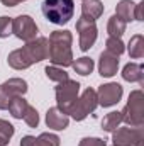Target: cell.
Instances as JSON below:
<instances>
[{"label": "cell", "instance_id": "cell-3", "mask_svg": "<svg viewBox=\"0 0 144 146\" xmlns=\"http://www.w3.org/2000/svg\"><path fill=\"white\" fill-rule=\"evenodd\" d=\"M44 17L58 26L68 24L75 14V2L73 0H44L41 5Z\"/></svg>", "mask_w": 144, "mask_h": 146}, {"label": "cell", "instance_id": "cell-22", "mask_svg": "<svg viewBox=\"0 0 144 146\" xmlns=\"http://www.w3.org/2000/svg\"><path fill=\"white\" fill-rule=\"evenodd\" d=\"M27 107H29V104H27V100L24 97H15L9 104V112H10V115L14 119H22L24 114H26V110H27Z\"/></svg>", "mask_w": 144, "mask_h": 146}, {"label": "cell", "instance_id": "cell-13", "mask_svg": "<svg viewBox=\"0 0 144 146\" xmlns=\"http://www.w3.org/2000/svg\"><path fill=\"white\" fill-rule=\"evenodd\" d=\"M119 70V56H114L110 53H102L100 60H98V73L105 78L114 76Z\"/></svg>", "mask_w": 144, "mask_h": 146}, {"label": "cell", "instance_id": "cell-4", "mask_svg": "<svg viewBox=\"0 0 144 146\" xmlns=\"http://www.w3.org/2000/svg\"><path fill=\"white\" fill-rule=\"evenodd\" d=\"M122 122L129 127H143L144 124V94L143 90H134L122 110Z\"/></svg>", "mask_w": 144, "mask_h": 146}, {"label": "cell", "instance_id": "cell-10", "mask_svg": "<svg viewBox=\"0 0 144 146\" xmlns=\"http://www.w3.org/2000/svg\"><path fill=\"white\" fill-rule=\"evenodd\" d=\"M76 31L80 33V49L81 51H88L98 36V29L95 21H88L85 17H80L76 21Z\"/></svg>", "mask_w": 144, "mask_h": 146}, {"label": "cell", "instance_id": "cell-20", "mask_svg": "<svg viewBox=\"0 0 144 146\" xmlns=\"http://www.w3.org/2000/svg\"><path fill=\"white\" fill-rule=\"evenodd\" d=\"M120 124H122V112L112 110V112H108L107 115L104 117V121H102V129L107 131V133H112V131H115Z\"/></svg>", "mask_w": 144, "mask_h": 146}, {"label": "cell", "instance_id": "cell-26", "mask_svg": "<svg viewBox=\"0 0 144 146\" xmlns=\"http://www.w3.org/2000/svg\"><path fill=\"white\" fill-rule=\"evenodd\" d=\"M12 17H7V15H2L0 17V39L3 37H9L12 34Z\"/></svg>", "mask_w": 144, "mask_h": 146}, {"label": "cell", "instance_id": "cell-11", "mask_svg": "<svg viewBox=\"0 0 144 146\" xmlns=\"http://www.w3.org/2000/svg\"><path fill=\"white\" fill-rule=\"evenodd\" d=\"M122 85L120 83H115V82H110V83H104L98 87L97 90V100H98V106L102 107H112L115 104H119V100L122 99Z\"/></svg>", "mask_w": 144, "mask_h": 146}, {"label": "cell", "instance_id": "cell-19", "mask_svg": "<svg viewBox=\"0 0 144 146\" xmlns=\"http://www.w3.org/2000/svg\"><path fill=\"white\" fill-rule=\"evenodd\" d=\"M71 66H73V70L78 73V75L87 76V75H90V73L93 72L95 63H93L92 58H88V56H81V58H78L76 61H73Z\"/></svg>", "mask_w": 144, "mask_h": 146}, {"label": "cell", "instance_id": "cell-2", "mask_svg": "<svg viewBox=\"0 0 144 146\" xmlns=\"http://www.w3.org/2000/svg\"><path fill=\"white\" fill-rule=\"evenodd\" d=\"M49 49H48V58L54 66L66 68L71 66L73 63V51H71V42L73 36L70 31H53L51 36L48 39Z\"/></svg>", "mask_w": 144, "mask_h": 146}, {"label": "cell", "instance_id": "cell-7", "mask_svg": "<svg viewBox=\"0 0 144 146\" xmlns=\"http://www.w3.org/2000/svg\"><path fill=\"white\" fill-rule=\"evenodd\" d=\"M27 92V82L22 78H9L0 85V110L9 109V104L15 97H24Z\"/></svg>", "mask_w": 144, "mask_h": 146}, {"label": "cell", "instance_id": "cell-15", "mask_svg": "<svg viewBox=\"0 0 144 146\" xmlns=\"http://www.w3.org/2000/svg\"><path fill=\"white\" fill-rule=\"evenodd\" d=\"M104 14V3L102 0H83L81 3V17L88 21H97Z\"/></svg>", "mask_w": 144, "mask_h": 146}, {"label": "cell", "instance_id": "cell-1", "mask_svg": "<svg viewBox=\"0 0 144 146\" xmlns=\"http://www.w3.org/2000/svg\"><path fill=\"white\" fill-rule=\"evenodd\" d=\"M48 49H49L48 37H36V39L26 42V46L14 49L7 56V63L14 70H26V68L32 66L34 63L46 60Z\"/></svg>", "mask_w": 144, "mask_h": 146}, {"label": "cell", "instance_id": "cell-23", "mask_svg": "<svg viewBox=\"0 0 144 146\" xmlns=\"http://www.w3.org/2000/svg\"><path fill=\"white\" fill-rule=\"evenodd\" d=\"M46 76L49 78V80H53V82H58V83H61V82H66V80H70V75L65 72L63 68H59V66H46Z\"/></svg>", "mask_w": 144, "mask_h": 146}, {"label": "cell", "instance_id": "cell-6", "mask_svg": "<svg viewBox=\"0 0 144 146\" xmlns=\"http://www.w3.org/2000/svg\"><path fill=\"white\" fill-rule=\"evenodd\" d=\"M80 87H81V85H80L76 80H66V82L58 83V87L54 88L58 109L63 110L65 114H68V110H70V107L73 106V102L78 99Z\"/></svg>", "mask_w": 144, "mask_h": 146}, {"label": "cell", "instance_id": "cell-31", "mask_svg": "<svg viewBox=\"0 0 144 146\" xmlns=\"http://www.w3.org/2000/svg\"><path fill=\"white\" fill-rule=\"evenodd\" d=\"M9 145V141H5L3 138H0V146H7Z\"/></svg>", "mask_w": 144, "mask_h": 146}, {"label": "cell", "instance_id": "cell-18", "mask_svg": "<svg viewBox=\"0 0 144 146\" xmlns=\"http://www.w3.org/2000/svg\"><path fill=\"white\" fill-rule=\"evenodd\" d=\"M127 53L132 60H139L144 56V36L143 34H136L131 37L129 46H127Z\"/></svg>", "mask_w": 144, "mask_h": 146}, {"label": "cell", "instance_id": "cell-16", "mask_svg": "<svg viewBox=\"0 0 144 146\" xmlns=\"http://www.w3.org/2000/svg\"><path fill=\"white\" fill-rule=\"evenodd\" d=\"M122 78L131 83H144V66L139 63H127L122 70Z\"/></svg>", "mask_w": 144, "mask_h": 146}, {"label": "cell", "instance_id": "cell-30", "mask_svg": "<svg viewBox=\"0 0 144 146\" xmlns=\"http://www.w3.org/2000/svg\"><path fill=\"white\" fill-rule=\"evenodd\" d=\"M5 7H15V5H19V3H22L24 0H0Z\"/></svg>", "mask_w": 144, "mask_h": 146}, {"label": "cell", "instance_id": "cell-12", "mask_svg": "<svg viewBox=\"0 0 144 146\" xmlns=\"http://www.w3.org/2000/svg\"><path fill=\"white\" fill-rule=\"evenodd\" d=\"M46 124H48L49 129L63 131L70 124V115L65 114L63 110H59L58 107H49L48 112H46Z\"/></svg>", "mask_w": 144, "mask_h": 146}, {"label": "cell", "instance_id": "cell-8", "mask_svg": "<svg viewBox=\"0 0 144 146\" xmlns=\"http://www.w3.org/2000/svg\"><path fill=\"white\" fill-rule=\"evenodd\" d=\"M12 34L19 37L20 41H32L37 36V26L34 22V19L31 15H17L14 21H12Z\"/></svg>", "mask_w": 144, "mask_h": 146}, {"label": "cell", "instance_id": "cell-9", "mask_svg": "<svg viewBox=\"0 0 144 146\" xmlns=\"http://www.w3.org/2000/svg\"><path fill=\"white\" fill-rule=\"evenodd\" d=\"M144 139L143 127H117L112 131V143L114 146H136Z\"/></svg>", "mask_w": 144, "mask_h": 146}, {"label": "cell", "instance_id": "cell-32", "mask_svg": "<svg viewBox=\"0 0 144 146\" xmlns=\"http://www.w3.org/2000/svg\"><path fill=\"white\" fill-rule=\"evenodd\" d=\"M136 146H143V141H141V143H137V145H136Z\"/></svg>", "mask_w": 144, "mask_h": 146}, {"label": "cell", "instance_id": "cell-25", "mask_svg": "<svg viewBox=\"0 0 144 146\" xmlns=\"http://www.w3.org/2000/svg\"><path fill=\"white\" fill-rule=\"evenodd\" d=\"M22 119L26 121V124L29 127H37V124H39V114H37V110L32 106L27 107V110H26V114H24Z\"/></svg>", "mask_w": 144, "mask_h": 146}, {"label": "cell", "instance_id": "cell-5", "mask_svg": "<svg viewBox=\"0 0 144 146\" xmlns=\"http://www.w3.org/2000/svg\"><path fill=\"white\" fill-rule=\"evenodd\" d=\"M97 106H98L97 92L93 88H87L81 94V97H78L73 102V106L68 110V115H71L75 121H83V119H87L93 110L97 109Z\"/></svg>", "mask_w": 144, "mask_h": 146}, {"label": "cell", "instance_id": "cell-29", "mask_svg": "<svg viewBox=\"0 0 144 146\" xmlns=\"http://www.w3.org/2000/svg\"><path fill=\"white\" fill-rule=\"evenodd\" d=\"M143 5H144V2L136 3V7H134V21H144V17H143Z\"/></svg>", "mask_w": 144, "mask_h": 146}, {"label": "cell", "instance_id": "cell-28", "mask_svg": "<svg viewBox=\"0 0 144 146\" xmlns=\"http://www.w3.org/2000/svg\"><path fill=\"white\" fill-rule=\"evenodd\" d=\"M78 146H107V141L102 138H83Z\"/></svg>", "mask_w": 144, "mask_h": 146}, {"label": "cell", "instance_id": "cell-27", "mask_svg": "<svg viewBox=\"0 0 144 146\" xmlns=\"http://www.w3.org/2000/svg\"><path fill=\"white\" fill-rule=\"evenodd\" d=\"M14 133H15L14 126H12L9 121L0 119V138H3L5 141H10V139H12V136H14Z\"/></svg>", "mask_w": 144, "mask_h": 146}, {"label": "cell", "instance_id": "cell-24", "mask_svg": "<svg viewBox=\"0 0 144 146\" xmlns=\"http://www.w3.org/2000/svg\"><path fill=\"white\" fill-rule=\"evenodd\" d=\"M105 46H107V53L114 54V56H120L124 51H126V44L122 42L120 37H110L105 41Z\"/></svg>", "mask_w": 144, "mask_h": 146}, {"label": "cell", "instance_id": "cell-17", "mask_svg": "<svg viewBox=\"0 0 144 146\" xmlns=\"http://www.w3.org/2000/svg\"><path fill=\"white\" fill-rule=\"evenodd\" d=\"M134 7H136V3L132 0H120L115 7V15L120 17L127 24V22L134 21Z\"/></svg>", "mask_w": 144, "mask_h": 146}, {"label": "cell", "instance_id": "cell-21", "mask_svg": "<svg viewBox=\"0 0 144 146\" xmlns=\"http://www.w3.org/2000/svg\"><path fill=\"white\" fill-rule=\"evenodd\" d=\"M126 27H127V24H126L120 17L112 15V17L108 19L107 33H108V36L110 37H122V34L126 33Z\"/></svg>", "mask_w": 144, "mask_h": 146}, {"label": "cell", "instance_id": "cell-14", "mask_svg": "<svg viewBox=\"0 0 144 146\" xmlns=\"http://www.w3.org/2000/svg\"><path fill=\"white\" fill-rule=\"evenodd\" d=\"M59 138L51 133H42L37 138L34 136H24L20 139V146H59Z\"/></svg>", "mask_w": 144, "mask_h": 146}]
</instances>
